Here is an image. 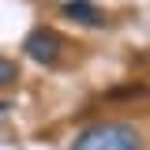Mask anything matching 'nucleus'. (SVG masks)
Returning <instances> with one entry per match:
<instances>
[{"mask_svg": "<svg viewBox=\"0 0 150 150\" xmlns=\"http://www.w3.org/2000/svg\"><path fill=\"white\" fill-rule=\"evenodd\" d=\"M71 150H143V131L124 120H101L79 131Z\"/></svg>", "mask_w": 150, "mask_h": 150, "instance_id": "obj_1", "label": "nucleus"}, {"mask_svg": "<svg viewBox=\"0 0 150 150\" xmlns=\"http://www.w3.org/2000/svg\"><path fill=\"white\" fill-rule=\"evenodd\" d=\"M60 49H64L60 34H56V30H45V26L30 30L26 41H23V53L30 56L34 64H56V60H60Z\"/></svg>", "mask_w": 150, "mask_h": 150, "instance_id": "obj_2", "label": "nucleus"}, {"mask_svg": "<svg viewBox=\"0 0 150 150\" xmlns=\"http://www.w3.org/2000/svg\"><path fill=\"white\" fill-rule=\"evenodd\" d=\"M64 15L75 19V23H83V26H98V23H105L101 11L94 8L90 0H68V4H64Z\"/></svg>", "mask_w": 150, "mask_h": 150, "instance_id": "obj_3", "label": "nucleus"}, {"mask_svg": "<svg viewBox=\"0 0 150 150\" xmlns=\"http://www.w3.org/2000/svg\"><path fill=\"white\" fill-rule=\"evenodd\" d=\"M15 79H19V64L8 60V56H0V86H11Z\"/></svg>", "mask_w": 150, "mask_h": 150, "instance_id": "obj_4", "label": "nucleus"}, {"mask_svg": "<svg viewBox=\"0 0 150 150\" xmlns=\"http://www.w3.org/2000/svg\"><path fill=\"white\" fill-rule=\"evenodd\" d=\"M4 109H11V105H8V101H0V112H4Z\"/></svg>", "mask_w": 150, "mask_h": 150, "instance_id": "obj_5", "label": "nucleus"}]
</instances>
